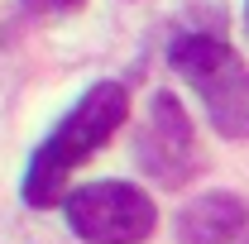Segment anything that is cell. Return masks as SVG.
<instances>
[{
    "instance_id": "3",
    "label": "cell",
    "mask_w": 249,
    "mask_h": 244,
    "mask_svg": "<svg viewBox=\"0 0 249 244\" xmlns=\"http://www.w3.org/2000/svg\"><path fill=\"white\" fill-rule=\"evenodd\" d=\"M67 225L87 244H139L154 235L158 206L129 182H91L67 192Z\"/></svg>"
},
{
    "instance_id": "5",
    "label": "cell",
    "mask_w": 249,
    "mask_h": 244,
    "mask_svg": "<svg viewBox=\"0 0 249 244\" xmlns=\"http://www.w3.org/2000/svg\"><path fill=\"white\" fill-rule=\"evenodd\" d=\"M245 225H249V206L235 192H206L178 211V235L187 244H225L245 235Z\"/></svg>"
},
{
    "instance_id": "4",
    "label": "cell",
    "mask_w": 249,
    "mask_h": 244,
    "mask_svg": "<svg viewBox=\"0 0 249 244\" xmlns=\"http://www.w3.org/2000/svg\"><path fill=\"white\" fill-rule=\"evenodd\" d=\"M139 163L154 173L158 182H168V187L187 182V177L201 168L192 124H187L182 105H178L173 96H158L154 101V120H149V129L139 134Z\"/></svg>"
},
{
    "instance_id": "6",
    "label": "cell",
    "mask_w": 249,
    "mask_h": 244,
    "mask_svg": "<svg viewBox=\"0 0 249 244\" xmlns=\"http://www.w3.org/2000/svg\"><path fill=\"white\" fill-rule=\"evenodd\" d=\"M29 5H38V10H77L82 0H29Z\"/></svg>"
},
{
    "instance_id": "1",
    "label": "cell",
    "mask_w": 249,
    "mask_h": 244,
    "mask_svg": "<svg viewBox=\"0 0 249 244\" xmlns=\"http://www.w3.org/2000/svg\"><path fill=\"white\" fill-rule=\"evenodd\" d=\"M124 120H129V91L120 82H96L91 91L67 110V120L38 144L29 173H24V201L38 206V211L58 206L67 196V173L77 163H87Z\"/></svg>"
},
{
    "instance_id": "2",
    "label": "cell",
    "mask_w": 249,
    "mask_h": 244,
    "mask_svg": "<svg viewBox=\"0 0 249 244\" xmlns=\"http://www.w3.org/2000/svg\"><path fill=\"white\" fill-rule=\"evenodd\" d=\"M173 67L206 101L211 124L225 139H249V67L211 34H182L173 43Z\"/></svg>"
}]
</instances>
